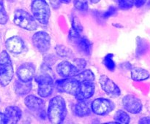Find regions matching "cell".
I'll list each match as a JSON object with an SVG mask.
<instances>
[{
    "label": "cell",
    "instance_id": "30",
    "mask_svg": "<svg viewBox=\"0 0 150 124\" xmlns=\"http://www.w3.org/2000/svg\"><path fill=\"white\" fill-rule=\"evenodd\" d=\"M74 64L76 68L78 69L79 71H81L86 66V61L83 58H76L74 60Z\"/></svg>",
    "mask_w": 150,
    "mask_h": 124
},
{
    "label": "cell",
    "instance_id": "22",
    "mask_svg": "<svg viewBox=\"0 0 150 124\" xmlns=\"http://www.w3.org/2000/svg\"><path fill=\"white\" fill-rule=\"evenodd\" d=\"M55 50L57 55L62 58H70L73 56V52H72L71 50L64 46V45H57L55 48Z\"/></svg>",
    "mask_w": 150,
    "mask_h": 124
},
{
    "label": "cell",
    "instance_id": "28",
    "mask_svg": "<svg viewBox=\"0 0 150 124\" xmlns=\"http://www.w3.org/2000/svg\"><path fill=\"white\" fill-rule=\"evenodd\" d=\"M135 0H118L119 7L122 10H128L134 5Z\"/></svg>",
    "mask_w": 150,
    "mask_h": 124
},
{
    "label": "cell",
    "instance_id": "31",
    "mask_svg": "<svg viewBox=\"0 0 150 124\" xmlns=\"http://www.w3.org/2000/svg\"><path fill=\"white\" fill-rule=\"evenodd\" d=\"M116 13H117V8L113 7V6H111V7H109V9H108L106 12H105V13L103 14V17L104 18H108L111 17V16L114 15Z\"/></svg>",
    "mask_w": 150,
    "mask_h": 124
},
{
    "label": "cell",
    "instance_id": "2",
    "mask_svg": "<svg viewBox=\"0 0 150 124\" xmlns=\"http://www.w3.org/2000/svg\"><path fill=\"white\" fill-rule=\"evenodd\" d=\"M14 74L11 59L6 50L0 53V85L5 87L11 82Z\"/></svg>",
    "mask_w": 150,
    "mask_h": 124
},
{
    "label": "cell",
    "instance_id": "8",
    "mask_svg": "<svg viewBox=\"0 0 150 124\" xmlns=\"http://www.w3.org/2000/svg\"><path fill=\"white\" fill-rule=\"evenodd\" d=\"M91 107L94 113L103 116L110 113L114 109L115 105L110 99L100 98L95 99L92 102Z\"/></svg>",
    "mask_w": 150,
    "mask_h": 124
},
{
    "label": "cell",
    "instance_id": "4",
    "mask_svg": "<svg viewBox=\"0 0 150 124\" xmlns=\"http://www.w3.org/2000/svg\"><path fill=\"white\" fill-rule=\"evenodd\" d=\"M32 12L35 18L41 24H47L51 15L49 5L45 0H32Z\"/></svg>",
    "mask_w": 150,
    "mask_h": 124
},
{
    "label": "cell",
    "instance_id": "12",
    "mask_svg": "<svg viewBox=\"0 0 150 124\" xmlns=\"http://www.w3.org/2000/svg\"><path fill=\"white\" fill-rule=\"evenodd\" d=\"M124 108L129 112L138 114L142 110V103L140 99L133 95H127L122 99Z\"/></svg>",
    "mask_w": 150,
    "mask_h": 124
},
{
    "label": "cell",
    "instance_id": "20",
    "mask_svg": "<svg viewBox=\"0 0 150 124\" xmlns=\"http://www.w3.org/2000/svg\"><path fill=\"white\" fill-rule=\"evenodd\" d=\"M149 77V71L139 67L131 69V78L135 81H142Z\"/></svg>",
    "mask_w": 150,
    "mask_h": 124
},
{
    "label": "cell",
    "instance_id": "23",
    "mask_svg": "<svg viewBox=\"0 0 150 124\" xmlns=\"http://www.w3.org/2000/svg\"><path fill=\"white\" fill-rule=\"evenodd\" d=\"M114 118L116 122L120 124H127L130 123V116L127 115V112H125L123 110H121V109H120V110H118L116 112Z\"/></svg>",
    "mask_w": 150,
    "mask_h": 124
},
{
    "label": "cell",
    "instance_id": "6",
    "mask_svg": "<svg viewBox=\"0 0 150 124\" xmlns=\"http://www.w3.org/2000/svg\"><path fill=\"white\" fill-rule=\"evenodd\" d=\"M38 84V94L41 97H48L54 90V77L48 74L41 73L35 77Z\"/></svg>",
    "mask_w": 150,
    "mask_h": 124
},
{
    "label": "cell",
    "instance_id": "7",
    "mask_svg": "<svg viewBox=\"0 0 150 124\" xmlns=\"http://www.w3.org/2000/svg\"><path fill=\"white\" fill-rule=\"evenodd\" d=\"M80 83L74 77H65L62 80H57L54 86L60 93H67L75 96Z\"/></svg>",
    "mask_w": 150,
    "mask_h": 124
},
{
    "label": "cell",
    "instance_id": "21",
    "mask_svg": "<svg viewBox=\"0 0 150 124\" xmlns=\"http://www.w3.org/2000/svg\"><path fill=\"white\" fill-rule=\"evenodd\" d=\"M73 77H74L79 83H84V82H92L93 83L95 80V75H94L93 72L89 69L80 71Z\"/></svg>",
    "mask_w": 150,
    "mask_h": 124
},
{
    "label": "cell",
    "instance_id": "17",
    "mask_svg": "<svg viewBox=\"0 0 150 124\" xmlns=\"http://www.w3.org/2000/svg\"><path fill=\"white\" fill-rule=\"evenodd\" d=\"M24 103L25 105L33 112H40L41 111L43 110L45 106V102L34 95H29L26 96L24 99Z\"/></svg>",
    "mask_w": 150,
    "mask_h": 124
},
{
    "label": "cell",
    "instance_id": "11",
    "mask_svg": "<svg viewBox=\"0 0 150 124\" xmlns=\"http://www.w3.org/2000/svg\"><path fill=\"white\" fill-rule=\"evenodd\" d=\"M99 83L103 90L110 96L112 97H117L120 95V88L117 86L116 83L113 82L112 80L105 75L100 76L99 79Z\"/></svg>",
    "mask_w": 150,
    "mask_h": 124
},
{
    "label": "cell",
    "instance_id": "26",
    "mask_svg": "<svg viewBox=\"0 0 150 124\" xmlns=\"http://www.w3.org/2000/svg\"><path fill=\"white\" fill-rule=\"evenodd\" d=\"M8 21V15L4 6L3 0H0V24H5Z\"/></svg>",
    "mask_w": 150,
    "mask_h": 124
},
{
    "label": "cell",
    "instance_id": "13",
    "mask_svg": "<svg viewBox=\"0 0 150 124\" xmlns=\"http://www.w3.org/2000/svg\"><path fill=\"white\" fill-rule=\"evenodd\" d=\"M95 93V85L92 82H84L79 84L78 90L75 94L77 100H84L92 97Z\"/></svg>",
    "mask_w": 150,
    "mask_h": 124
},
{
    "label": "cell",
    "instance_id": "3",
    "mask_svg": "<svg viewBox=\"0 0 150 124\" xmlns=\"http://www.w3.org/2000/svg\"><path fill=\"white\" fill-rule=\"evenodd\" d=\"M81 34L79 33L71 28L69 32V40L76 47V49L86 55H90L92 50V44L85 36H82Z\"/></svg>",
    "mask_w": 150,
    "mask_h": 124
},
{
    "label": "cell",
    "instance_id": "5",
    "mask_svg": "<svg viewBox=\"0 0 150 124\" xmlns=\"http://www.w3.org/2000/svg\"><path fill=\"white\" fill-rule=\"evenodd\" d=\"M13 21L16 26L28 31H34L38 28V23L29 13L23 10H17L14 13Z\"/></svg>",
    "mask_w": 150,
    "mask_h": 124
},
{
    "label": "cell",
    "instance_id": "19",
    "mask_svg": "<svg viewBox=\"0 0 150 124\" xmlns=\"http://www.w3.org/2000/svg\"><path fill=\"white\" fill-rule=\"evenodd\" d=\"M32 81L23 82L20 80H18L14 83L15 92L17 95L19 96H23L26 95L32 90Z\"/></svg>",
    "mask_w": 150,
    "mask_h": 124
},
{
    "label": "cell",
    "instance_id": "1",
    "mask_svg": "<svg viewBox=\"0 0 150 124\" xmlns=\"http://www.w3.org/2000/svg\"><path fill=\"white\" fill-rule=\"evenodd\" d=\"M48 120L55 124L62 123L67 115L65 101L61 96H57L51 99L47 112Z\"/></svg>",
    "mask_w": 150,
    "mask_h": 124
},
{
    "label": "cell",
    "instance_id": "10",
    "mask_svg": "<svg viewBox=\"0 0 150 124\" xmlns=\"http://www.w3.org/2000/svg\"><path fill=\"white\" fill-rule=\"evenodd\" d=\"M18 80L29 82L33 80L35 74V66L32 63H24L18 67L16 71Z\"/></svg>",
    "mask_w": 150,
    "mask_h": 124
},
{
    "label": "cell",
    "instance_id": "34",
    "mask_svg": "<svg viewBox=\"0 0 150 124\" xmlns=\"http://www.w3.org/2000/svg\"><path fill=\"white\" fill-rule=\"evenodd\" d=\"M139 123L141 124H150V118L149 117H146L143 118L140 120Z\"/></svg>",
    "mask_w": 150,
    "mask_h": 124
},
{
    "label": "cell",
    "instance_id": "15",
    "mask_svg": "<svg viewBox=\"0 0 150 124\" xmlns=\"http://www.w3.org/2000/svg\"><path fill=\"white\" fill-rule=\"evenodd\" d=\"M5 46L7 50L15 54L21 53L26 48L23 39L17 36H12L7 39L5 42Z\"/></svg>",
    "mask_w": 150,
    "mask_h": 124
},
{
    "label": "cell",
    "instance_id": "9",
    "mask_svg": "<svg viewBox=\"0 0 150 124\" xmlns=\"http://www.w3.org/2000/svg\"><path fill=\"white\" fill-rule=\"evenodd\" d=\"M32 42L38 51L45 53L51 47V37L45 32H38L32 36Z\"/></svg>",
    "mask_w": 150,
    "mask_h": 124
},
{
    "label": "cell",
    "instance_id": "27",
    "mask_svg": "<svg viewBox=\"0 0 150 124\" xmlns=\"http://www.w3.org/2000/svg\"><path fill=\"white\" fill-rule=\"evenodd\" d=\"M74 6L79 11H86L88 10L87 0H74Z\"/></svg>",
    "mask_w": 150,
    "mask_h": 124
},
{
    "label": "cell",
    "instance_id": "29",
    "mask_svg": "<svg viewBox=\"0 0 150 124\" xmlns=\"http://www.w3.org/2000/svg\"><path fill=\"white\" fill-rule=\"evenodd\" d=\"M72 29L81 34L83 32V26L78 18L73 17L72 19Z\"/></svg>",
    "mask_w": 150,
    "mask_h": 124
},
{
    "label": "cell",
    "instance_id": "33",
    "mask_svg": "<svg viewBox=\"0 0 150 124\" xmlns=\"http://www.w3.org/2000/svg\"><path fill=\"white\" fill-rule=\"evenodd\" d=\"M0 124H7V118L4 114L0 112Z\"/></svg>",
    "mask_w": 150,
    "mask_h": 124
},
{
    "label": "cell",
    "instance_id": "32",
    "mask_svg": "<svg viewBox=\"0 0 150 124\" xmlns=\"http://www.w3.org/2000/svg\"><path fill=\"white\" fill-rule=\"evenodd\" d=\"M146 1V0H135L134 5H136L137 7H140L145 4Z\"/></svg>",
    "mask_w": 150,
    "mask_h": 124
},
{
    "label": "cell",
    "instance_id": "35",
    "mask_svg": "<svg viewBox=\"0 0 150 124\" xmlns=\"http://www.w3.org/2000/svg\"><path fill=\"white\" fill-rule=\"evenodd\" d=\"M60 2L62 3H64V4H68V3L70 2L71 0H59Z\"/></svg>",
    "mask_w": 150,
    "mask_h": 124
},
{
    "label": "cell",
    "instance_id": "14",
    "mask_svg": "<svg viewBox=\"0 0 150 124\" xmlns=\"http://www.w3.org/2000/svg\"><path fill=\"white\" fill-rule=\"evenodd\" d=\"M56 70L57 74L62 77H73L79 73L76 66L67 61L60 62L57 65Z\"/></svg>",
    "mask_w": 150,
    "mask_h": 124
},
{
    "label": "cell",
    "instance_id": "24",
    "mask_svg": "<svg viewBox=\"0 0 150 124\" xmlns=\"http://www.w3.org/2000/svg\"><path fill=\"white\" fill-rule=\"evenodd\" d=\"M148 43L143 39L138 38L137 39V49H136V54L137 55H144L148 50Z\"/></svg>",
    "mask_w": 150,
    "mask_h": 124
},
{
    "label": "cell",
    "instance_id": "25",
    "mask_svg": "<svg viewBox=\"0 0 150 124\" xmlns=\"http://www.w3.org/2000/svg\"><path fill=\"white\" fill-rule=\"evenodd\" d=\"M103 64L105 65V67H106L108 70L111 71H114L116 68V64L114 61H113V54L111 53L105 55L103 59Z\"/></svg>",
    "mask_w": 150,
    "mask_h": 124
},
{
    "label": "cell",
    "instance_id": "36",
    "mask_svg": "<svg viewBox=\"0 0 150 124\" xmlns=\"http://www.w3.org/2000/svg\"><path fill=\"white\" fill-rule=\"evenodd\" d=\"M90 1H92V3H94V4H96V3L99 2V1H100V0H90Z\"/></svg>",
    "mask_w": 150,
    "mask_h": 124
},
{
    "label": "cell",
    "instance_id": "16",
    "mask_svg": "<svg viewBox=\"0 0 150 124\" xmlns=\"http://www.w3.org/2000/svg\"><path fill=\"white\" fill-rule=\"evenodd\" d=\"M87 99L84 100H78L77 103L74 104L73 107V113L78 117L83 118V117L88 116L92 111L91 104Z\"/></svg>",
    "mask_w": 150,
    "mask_h": 124
},
{
    "label": "cell",
    "instance_id": "18",
    "mask_svg": "<svg viewBox=\"0 0 150 124\" xmlns=\"http://www.w3.org/2000/svg\"><path fill=\"white\" fill-rule=\"evenodd\" d=\"M4 115L7 118V123L15 124L21 119L22 112L18 106H10L6 108Z\"/></svg>",
    "mask_w": 150,
    "mask_h": 124
}]
</instances>
